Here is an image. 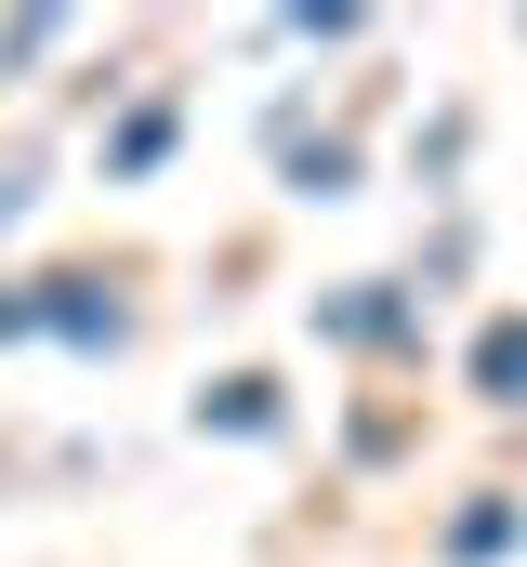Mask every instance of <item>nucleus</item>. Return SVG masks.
<instances>
[{
  "label": "nucleus",
  "mask_w": 527,
  "mask_h": 567,
  "mask_svg": "<svg viewBox=\"0 0 527 567\" xmlns=\"http://www.w3.org/2000/svg\"><path fill=\"white\" fill-rule=\"evenodd\" d=\"M475 396L488 410H527V317H488L475 330Z\"/></svg>",
  "instance_id": "f257e3e1"
},
{
  "label": "nucleus",
  "mask_w": 527,
  "mask_h": 567,
  "mask_svg": "<svg viewBox=\"0 0 527 567\" xmlns=\"http://www.w3.org/2000/svg\"><path fill=\"white\" fill-rule=\"evenodd\" d=\"M198 423H225V435H264V423H277V383H251V370H238V383H211V396H198Z\"/></svg>",
  "instance_id": "f03ea898"
},
{
  "label": "nucleus",
  "mask_w": 527,
  "mask_h": 567,
  "mask_svg": "<svg viewBox=\"0 0 527 567\" xmlns=\"http://www.w3.org/2000/svg\"><path fill=\"white\" fill-rule=\"evenodd\" d=\"M515 528H527L515 502H475V515L448 528V555H462V567H488V555H515Z\"/></svg>",
  "instance_id": "7ed1b4c3"
},
{
  "label": "nucleus",
  "mask_w": 527,
  "mask_h": 567,
  "mask_svg": "<svg viewBox=\"0 0 527 567\" xmlns=\"http://www.w3.org/2000/svg\"><path fill=\"white\" fill-rule=\"evenodd\" d=\"M158 158H172V106H145V120L120 133V172H158Z\"/></svg>",
  "instance_id": "20e7f679"
},
{
  "label": "nucleus",
  "mask_w": 527,
  "mask_h": 567,
  "mask_svg": "<svg viewBox=\"0 0 527 567\" xmlns=\"http://www.w3.org/2000/svg\"><path fill=\"white\" fill-rule=\"evenodd\" d=\"M27 317H40V303H0V330H27Z\"/></svg>",
  "instance_id": "39448f33"
}]
</instances>
